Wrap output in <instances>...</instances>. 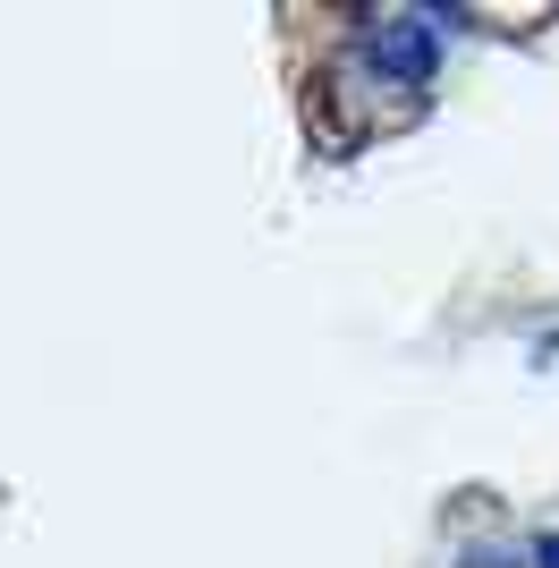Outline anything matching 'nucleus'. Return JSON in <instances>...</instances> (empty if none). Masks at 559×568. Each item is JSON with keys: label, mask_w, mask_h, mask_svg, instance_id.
I'll use <instances>...</instances> for the list:
<instances>
[{"label": "nucleus", "mask_w": 559, "mask_h": 568, "mask_svg": "<svg viewBox=\"0 0 559 568\" xmlns=\"http://www.w3.org/2000/svg\"><path fill=\"white\" fill-rule=\"evenodd\" d=\"M365 85H390V94H433L449 69L441 51V18H356V60H348Z\"/></svg>", "instance_id": "1"}, {"label": "nucleus", "mask_w": 559, "mask_h": 568, "mask_svg": "<svg viewBox=\"0 0 559 568\" xmlns=\"http://www.w3.org/2000/svg\"><path fill=\"white\" fill-rule=\"evenodd\" d=\"M526 568H559V526H542L535 544H526Z\"/></svg>", "instance_id": "2"}]
</instances>
